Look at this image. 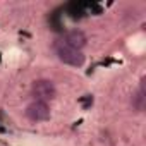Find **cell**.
I'll use <instances>...</instances> for the list:
<instances>
[{"instance_id": "obj_1", "label": "cell", "mask_w": 146, "mask_h": 146, "mask_svg": "<svg viewBox=\"0 0 146 146\" xmlns=\"http://www.w3.org/2000/svg\"><path fill=\"white\" fill-rule=\"evenodd\" d=\"M31 95L35 96V102L46 103V102H50V100L55 98L57 90H55V86H53L52 81H48V79H38L31 86Z\"/></svg>"}, {"instance_id": "obj_3", "label": "cell", "mask_w": 146, "mask_h": 146, "mask_svg": "<svg viewBox=\"0 0 146 146\" xmlns=\"http://www.w3.org/2000/svg\"><path fill=\"white\" fill-rule=\"evenodd\" d=\"M26 117L33 122H41L50 117V108L43 102H33L26 107Z\"/></svg>"}, {"instance_id": "obj_2", "label": "cell", "mask_w": 146, "mask_h": 146, "mask_svg": "<svg viewBox=\"0 0 146 146\" xmlns=\"http://www.w3.org/2000/svg\"><path fill=\"white\" fill-rule=\"evenodd\" d=\"M57 55L58 58L64 62V64H69V65H74V67H81L84 64V55L81 50H76V48H70L67 45H58L57 46Z\"/></svg>"}, {"instance_id": "obj_4", "label": "cell", "mask_w": 146, "mask_h": 146, "mask_svg": "<svg viewBox=\"0 0 146 146\" xmlns=\"http://www.w3.org/2000/svg\"><path fill=\"white\" fill-rule=\"evenodd\" d=\"M86 41H88L86 35L81 29H70L64 36V45H67L70 48H76V50H81L83 46H86Z\"/></svg>"}, {"instance_id": "obj_5", "label": "cell", "mask_w": 146, "mask_h": 146, "mask_svg": "<svg viewBox=\"0 0 146 146\" xmlns=\"http://www.w3.org/2000/svg\"><path fill=\"white\" fill-rule=\"evenodd\" d=\"M144 100H146V96H144V78H143L139 91L132 96V107H134L137 112H141V110L144 108Z\"/></svg>"}]
</instances>
